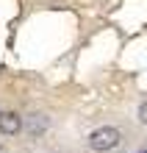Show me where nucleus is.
<instances>
[{
  "mask_svg": "<svg viewBox=\"0 0 147 153\" xmlns=\"http://www.w3.org/2000/svg\"><path fill=\"white\" fill-rule=\"evenodd\" d=\"M22 131V117L17 111H0V134L6 137H14V134Z\"/></svg>",
  "mask_w": 147,
  "mask_h": 153,
  "instance_id": "f03ea898",
  "label": "nucleus"
},
{
  "mask_svg": "<svg viewBox=\"0 0 147 153\" xmlns=\"http://www.w3.org/2000/svg\"><path fill=\"white\" fill-rule=\"evenodd\" d=\"M139 120H142V123L147 125V100H144V103L139 106Z\"/></svg>",
  "mask_w": 147,
  "mask_h": 153,
  "instance_id": "20e7f679",
  "label": "nucleus"
},
{
  "mask_svg": "<svg viewBox=\"0 0 147 153\" xmlns=\"http://www.w3.org/2000/svg\"><path fill=\"white\" fill-rule=\"evenodd\" d=\"M44 128H47V117H44V114H31V117H28V134L39 137Z\"/></svg>",
  "mask_w": 147,
  "mask_h": 153,
  "instance_id": "7ed1b4c3",
  "label": "nucleus"
},
{
  "mask_svg": "<svg viewBox=\"0 0 147 153\" xmlns=\"http://www.w3.org/2000/svg\"><path fill=\"white\" fill-rule=\"evenodd\" d=\"M119 131L111 128V125H103V128H95L89 134V148L97 150V153H106V150H114L119 145Z\"/></svg>",
  "mask_w": 147,
  "mask_h": 153,
  "instance_id": "f257e3e1",
  "label": "nucleus"
}]
</instances>
